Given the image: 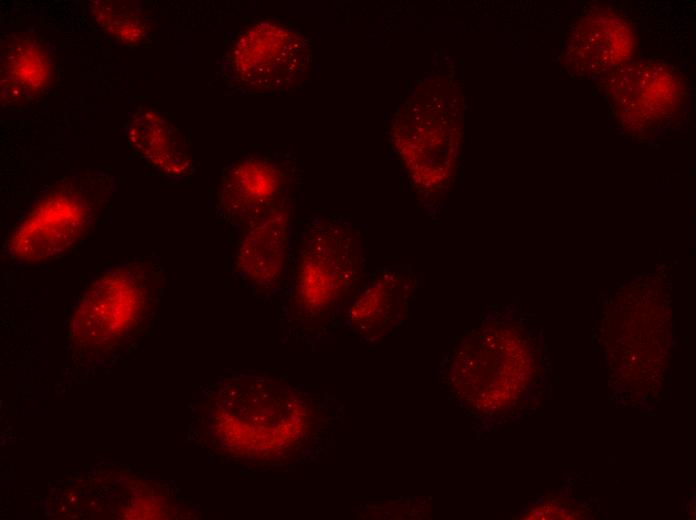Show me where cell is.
Wrapping results in <instances>:
<instances>
[{
  "label": "cell",
  "instance_id": "cell-7",
  "mask_svg": "<svg viewBox=\"0 0 696 520\" xmlns=\"http://www.w3.org/2000/svg\"><path fill=\"white\" fill-rule=\"evenodd\" d=\"M291 165L270 153L248 154L230 164L218 186V214L240 228L289 200Z\"/></svg>",
  "mask_w": 696,
  "mask_h": 520
},
{
  "label": "cell",
  "instance_id": "cell-3",
  "mask_svg": "<svg viewBox=\"0 0 696 520\" xmlns=\"http://www.w3.org/2000/svg\"><path fill=\"white\" fill-rule=\"evenodd\" d=\"M163 274V267L152 259L123 262L100 273L72 317L74 350L100 357L131 340L156 306Z\"/></svg>",
  "mask_w": 696,
  "mask_h": 520
},
{
  "label": "cell",
  "instance_id": "cell-12",
  "mask_svg": "<svg viewBox=\"0 0 696 520\" xmlns=\"http://www.w3.org/2000/svg\"><path fill=\"white\" fill-rule=\"evenodd\" d=\"M127 134L130 143L160 173L181 178L190 172L192 162L181 134L161 114L139 110L131 118Z\"/></svg>",
  "mask_w": 696,
  "mask_h": 520
},
{
  "label": "cell",
  "instance_id": "cell-2",
  "mask_svg": "<svg viewBox=\"0 0 696 520\" xmlns=\"http://www.w3.org/2000/svg\"><path fill=\"white\" fill-rule=\"evenodd\" d=\"M290 260L288 311L304 329L325 326L363 281L366 244L360 229L339 219L308 223Z\"/></svg>",
  "mask_w": 696,
  "mask_h": 520
},
{
  "label": "cell",
  "instance_id": "cell-8",
  "mask_svg": "<svg viewBox=\"0 0 696 520\" xmlns=\"http://www.w3.org/2000/svg\"><path fill=\"white\" fill-rule=\"evenodd\" d=\"M637 31L619 10L598 5L573 21L564 49L565 65L580 79L604 77L634 59Z\"/></svg>",
  "mask_w": 696,
  "mask_h": 520
},
{
  "label": "cell",
  "instance_id": "cell-13",
  "mask_svg": "<svg viewBox=\"0 0 696 520\" xmlns=\"http://www.w3.org/2000/svg\"><path fill=\"white\" fill-rule=\"evenodd\" d=\"M95 21L112 37L124 43L141 40L146 23L140 8L128 1H95L92 3Z\"/></svg>",
  "mask_w": 696,
  "mask_h": 520
},
{
  "label": "cell",
  "instance_id": "cell-9",
  "mask_svg": "<svg viewBox=\"0 0 696 520\" xmlns=\"http://www.w3.org/2000/svg\"><path fill=\"white\" fill-rule=\"evenodd\" d=\"M290 199L239 228L232 269L254 289H272L286 280L290 264Z\"/></svg>",
  "mask_w": 696,
  "mask_h": 520
},
{
  "label": "cell",
  "instance_id": "cell-6",
  "mask_svg": "<svg viewBox=\"0 0 696 520\" xmlns=\"http://www.w3.org/2000/svg\"><path fill=\"white\" fill-rule=\"evenodd\" d=\"M309 45L297 29L260 21L243 31L225 58L230 80L245 91L292 90L307 70Z\"/></svg>",
  "mask_w": 696,
  "mask_h": 520
},
{
  "label": "cell",
  "instance_id": "cell-1",
  "mask_svg": "<svg viewBox=\"0 0 696 520\" xmlns=\"http://www.w3.org/2000/svg\"><path fill=\"white\" fill-rule=\"evenodd\" d=\"M216 404L212 430L231 456L254 465L287 464L305 452L319 427L309 395L286 382L244 376Z\"/></svg>",
  "mask_w": 696,
  "mask_h": 520
},
{
  "label": "cell",
  "instance_id": "cell-11",
  "mask_svg": "<svg viewBox=\"0 0 696 520\" xmlns=\"http://www.w3.org/2000/svg\"><path fill=\"white\" fill-rule=\"evenodd\" d=\"M411 285L408 275L396 271L373 273L352 297L349 320L354 330L375 335L392 326L406 309Z\"/></svg>",
  "mask_w": 696,
  "mask_h": 520
},
{
  "label": "cell",
  "instance_id": "cell-10",
  "mask_svg": "<svg viewBox=\"0 0 696 520\" xmlns=\"http://www.w3.org/2000/svg\"><path fill=\"white\" fill-rule=\"evenodd\" d=\"M52 60L47 49L28 35L8 36L1 44V99L22 105L44 91L52 80Z\"/></svg>",
  "mask_w": 696,
  "mask_h": 520
},
{
  "label": "cell",
  "instance_id": "cell-4",
  "mask_svg": "<svg viewBox=\"0 0 696 520\" xmlns=\"http://www.w3.org/2000/svg\"><path fill=\"white\" fill-rule=\"evenodd\" d=\"M600 84L613 117L626 132L654 134L684 116L685 76L665 60L633 59L602 77Z\"/></svg>",
  "mask_w": 696,
  "mask_h": 520
},
{
  "label": "cell",
  "instance_id": "cell-5",
  "mask_svg": "<svg viewBox=\"0 0 696 520\" xmlns=\"http://www.w3.org/2000/svg\"><path fill=\"white\" fill-rule=\"evenodd\" d=\"M71 179L46 195L15 228L7 244L11 257L38 263L72 248L96 221L100 189Z\"/></svg>",
  "mask_w": 696,
  "mask_h": 520
}]
</instances>
